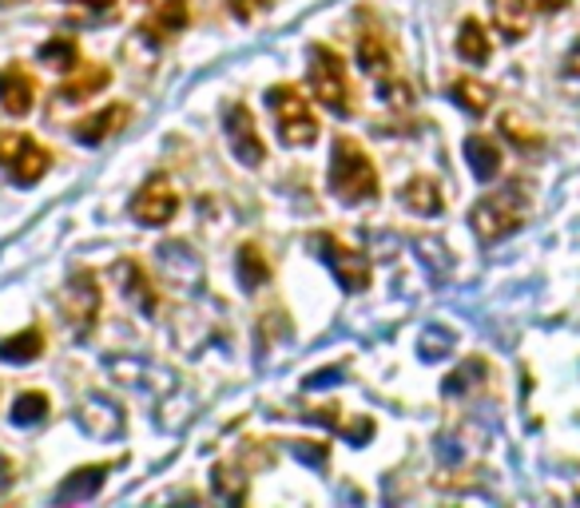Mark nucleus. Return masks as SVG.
<instances>
[{
    "label": "nucleus",
    "mask_w": 580,
    "mask_h": 508,
    "mask_svg": "<svg viewBox=\"0 0 580 508\" xmlns=\"http://www.w3.org/2000/svg\"><path fill=\"white\" fill-rule=\"evenodd\" d=\"M450 96H453V104L465 107L469 116H486L489 104H493V88H489V84H481V80H469V76L453 80Z\"/></svg>",
    "instance_id": "nucleus-22"
},
{
    "label": "nucleus",
    "mask_w": 580,
    "mask_h": 508,
    "mask_svg": "<svg viewBox=\"0 0 580 508\" xmlns=\"http://www.w3.org/2000/svg\"><path fill=\"white\" fill-rule=\"evenodd\" d=\"M36 60H40L45 68H52V72H76V68H80V45H76L72 36H52V40H45V45H40Z\"/></svg>",
    "instance_id": "nucleus-18"
},
{
    "label": "nucleus",
    "mask_w": 580,
    "mask_h": 508,
    "mask_svg": "<svg viewBox=\"0 0 580 508\" xmlns=\"http://www.w3.org/2000/svg\"><path fill=\"white\" fill-rule=\"evenodd\" d=\"M402 203H406L414 215H441L445 207V199H441V187L433 183L430 175H418V179H409L402 187Z\"/></svg>",
    "instance_id": "nucleus-17"
},
{
    "label": "nucleus",
    "mask_w": 580,
    "mask_h": 508,
    "mask_svg": "<svg viewBox=\"0 0 580 508\" xmlns=\"http://www.w3.org/2000/svg\"><path fill=\"white\" fill-rule=\"evenodd\" d=\"M465 160H469V172H474L481 183H489V179L501 175V148L489 136L465 139Z\"/></svg>",
    "instance_id": "nucleus-15"
},
{
    "label": "nucleus",
    "mask_w": 580,
    "mask_h": 508,
    "mask_svg": "<svg viewBox=\"0 0 580 508\" xmlns=\"http://www.w3.org/2000/svg\"><path fill=\"white\" fill-rule=\"evenodd\" d=\"M267 104L275 112V124H279V139L287 148H311L318 139V119L311 112V96H302L294 84H279L267 92Z\"/></svg>",
    "instance_id": "nucleus-3"
},
{
    "label": "nucleus",
    "mask_w": 580,
    "mask_h": 508,
    "mask_svg": "<svg viewBox=\"0 0 580 508\" xmlns=\"http://www.w3.org/2000/svg\"><path fill=\"white\" fill-rule=\"evenodd\" d=\"M493 45H489V33L477 21H465L462 33H457V56L469 60V64H486Z\"/></svg>",
    "instance_id": "nucleus-24"
},
{
    "label": "nucleus",
    "mask_w": 580,
    "mask_h": 508,
    "mask_svg": "<svg viewBox=\"0 0 580 508\" xmlns=\"http://www.w3.org/2000/svg\"><path fill=\"white\" fill-rule=\"evenodd\" d=\"M112 465H92V469H76V473L64 481V485L56 488V500H88L92 493H100V485H104V477Z\"/></svg>",
    "instance_id": "nucleus-21"
},
{
    "label": "nucleus",
    "mask_w": 580,
    "mask_h": 508,
    "mask_svg": "<svg viewBox=\"0 0 580 508\" xmlns=\"http://www.w3.org/2000/svg\"><path fill=\"white\" fill-rule=\"evenodd\" d=\"M358 64L362 72H370V76H390L394 72V52H390V40H386L382 28H374V24H362L358 33Z\"/></svg>",
    "instance_id": "nucleus-12"
},
{
    "label": "nucleus",
    "mask_w": 580,
    "mask_h": 508,
    "mask_svg": "<svg viewBox=\"0 0 580 508\" xmlns=\"http://www.w3.org/2000/svg\"><path fill=\"white\" fill-rule=\"evenodd\" d=\"M112 275L119 278V282H124V294H128L131 302H136V306H140L143 314H155L160 310V294H155V287H151V278L143 275V266L136 263V258H124V263H116L112 266Z\"/></svg>",
    "instance_id": "nucleus-13"
},
{
    "label": "nucleus",
    "mask_w": 580,
    "mask_h": 508,
    "mask_svg": "<svg viewBox=\"0 0 580 508\" xmlns=\"http://www.w3.org/2000/svg\"><path fill=\"white\" fill-rule=\"evenodd\" d=\"M108 84H112V72L104 68V64H92V68H84L76 80H68L64 88H60V100L64 104H80V100H88V96H96V92H104Z\"/></svg>",
    "instance_id": "nucleus-20"
},
{
    "label": "nucleus",
    "mask_w": 580,
    "mask_h": 508,
    "mask_svg": "<svg viewBox=\"0 0 580 508\" xmlns=\"http://www.w3.org/2000/svg\"><path fill=\"white\" fill-rule=\"evenodd\" d=\"M533 9L537 12H560V9H569V0H533Z\"/></svg>",
    "instance_id": "nucleus-30"
},
{
    "label": "nucleus",
    "mask_w": 580,
    "mask_h": 508,
    "mask_svg": "<svg viewBox=\"0 0 580 508\" xmlns=\"http://www.w3.org/2000/svg\"><path fill=\"white\" fill-rule=\"evenodd\" d=\"M0 107L9 116H28L36 107V80L21 64H9V68L0 72Z\"/></svg>",
    "instance_id": "nucleus-10"
},
{
    "label": "nucleus",
    "mask_w": 580,
    "mask_h": 508,
    "mask_svg": "<svg viewBox=\"0 0 580 508\" xmlns=\"http://www.w3.org/2000/svg\"><path fill=\"white\" fill-rule=\"evenodd\" d=\"M187 21H191V0H160L155 16L140 24V33L148 36L151 45H160V40L187 33Z\"/></svg>",
    "instance_id": "nucleus-11"
},
{
    "label": "nucleus",
    "mask_w": 580,
    "mask_h": 508,
    "mask_svg": "<svg viewBox=\"0 0 580 508\" xmlns=\"http://www.w3.org/2000/svg\"><path fill=\"white\" fill-rule=\"evenodd\" d=\"M84 4H88V9H112L116 0H84Z\"/></svg>",
    "instance_id": "nucleus-32"
},
{
    "label": "nucleus",
    "mask_w": 580,
    "mask_h": 508,
    "mask_svg": "<svg viewBox=\"0 0 580 508\" xmlns=\"http://www.w3.org/2000/svg\"><path fill=\"white\" fill-rule=\"evenodd\" d=\"M501 131H505L517 148H541V131H533L517 112H505V116H501Z\"/></svg>",
    "instance_id": "nucleus-26"
},
{
    "label": "nucleus",
    "mask_w": 580,
    "mask_h": 508,
    "mask_svg": "<svg viewBox=\"0 0 580 508\" xmlns=\"http://www.w3.org/2000/svg\"><path fill=\"white\" fill-rule=\"evenodd\" d=\"M0 4H4V9H12V4H24V0H0Z\"/></svg>",
    "instance_id": "nucleus-33"
},
{
    "label": "nucleus",
    "mask_w": 580,
    "mask_h": 508,
    "mask_svg": "<svg viewBox=\"0 0 580 508\" xmlns=\"http://www.w3.org/2000/svg\"><path fill=\"white\" fill-rule=\"evenodd\" d=\"M227 4H231V12L239 16V21H251V16L270 9V0H227Z\"/></svg>",
    "instance_id": "nucleus-29"
},
{
    "label": "nucleus",
    "mask_w": 580,
    "mask_h": 508,
    "mask_svg": "<svg viewBox=\"0 0 580 508\" xmlns=\"http://www.w3.org/2000/svg\"><path fill=\"white\" fill-rule=\"evenodd\" d=\"M48 167H52V155L36 139H28L24 131H4L0 136V172H9V179L16 187L40 183Z\"/></svg>",
    "instance_id": "nucleus-5"
},
{
    "label": "nucleus",
    "mask_w": 580,
    "mask_h": 508,
    "mask_svg": "<svg viewBox=\"0 0 580 508\" xmlns=\"http://www.w3.org/2000/svg\"><path fill=\"white\" fill-rule=\"evenodd\" d=\"M311 246L318 251V258H323L330 270H335V278L342 282V290H366L370 287V258L366 254H358L354 246H346L342 239H335V234H314Z\"/></svg>",
    "instance_id": "nucleus-6"
},
{
    "label": "nucleus",
    "mask_w": 580,
    "mask_h": 508,
    "mask_svg": "<svg viewBox=\"0 0 580 508\" xmlns=\"http://www.w3.org/2000/svg\"><path fill=\"white\" fill-rule=\"evenodd\" d=\"M48 417V393L33 390L12 402V426H40Z\"/></svg>",
    "instance_id": "nucleus-25"
},
{
    "label": "nucleus",
    "mask_w": 580,
    "mask_h": 508,
    "mask_svg": "<svg viewBox=\"0 0 580 508\" xmlns=\"http://www.w3.org/2000/svg\"><path fill=\"white\" fill-rule=\"evenodd\" d=\"M330 191H335V199H342L346 207H358V203L378 199V167H374L370 155L346 136L335 139V151H330Z\"/></svg>",
    "instance_id": "nucleus-1"
},
{
    "label": "nucleus",
    "mask_w": 580,
    "mask_h": 508,
    "mask_svg": "<svg viewBox=\"0 0 580 508\" xmlns=\"http://www.w3.org/2000/svg\"><path fill=\"white\" fill-rule=\"evenodd\" d=\"M525 215H529V195H525L521 183H509L501 187V191H489L469 211V227H474V234L481 243H501V239H509L521 227Z\"/></svg>",
    "instance_id": "nucleus-2"
},
{
    "label": "nucleus",
    "mask_w": 580,
    "mask_h": 508,
    "mask_svg": "<svg viewBox=\"0 0 580 508\" xmlns=\"http://www.w3.org/2000/svg\"><path fill=\"white\" fill-rule=\"evenodd\" d=\"M175 211H179V195H175V187L167 175L148 179V183L136 191V199H131V219L140 223V227H163V223L175 219Z\"/></svg>",
    "instance_id": "nucleus-7"
},
{
    "label": "nucleus",
    "mask_w": 580,
    "mask_h": 508,
    "mask_svg": "<svg viewBox=\"0 0 580 508\" xmlns=\"http://www.w3.org/2000/svg\"><path fill=\"white\" fill-rule=\"evenodd\" d=\"M239 282H243L247 290H259L270 282V263L267 254L259 251L255 243H243L239 246Z\"/></svg>",
    "instance_id": "nucleus-23"
},
{
    "label": "nucleus",
    "mask_w": 580,
    "mask_h": 508,
    "mask_svg": "<svg viewBox=\"0 0 580 508\" xmlns=\"http://www.w3.org/2000/svg\"><path fill=\"white\" fill-rule=\"evenodd\" d=\"M445 346H450V334H441V330H430V334L421 338V358H441L445 354Z\"/></svg>",
    "instance_id": "nucleus-28"
},
{
    "label": "nucleus",
    "mask_w": 580,
    "mask_h": 508,
    "mask_svg": "<svg viewBox=\"0 0 580 508\" xmlns=\"http://www.w3.org/2000/svg\"><path fill=\"white\" fill-rule=\"evenodd\" d=\"M493 4V21H497L505 40H521L529 33V16H533V0H489Z\"/></svg>",
    "instance_id": "nucleus-16"
},
{
    "label": "nucleus",
    "mask_w": 580,
    "mask_h": 508,
    "mask_svg": "<svg viewBox=\"0 0 580 508\" xmlns=\"http://www.w3.org/2000/svg\"><path fill=\"white\" fill-rule=\"evenodd\" d=\"M311 88L314 100L323 107H330L335 116H350L354 112V100H350V80H346V64L338 56L335 48L314 45L311 52Z\"/></svg>",
    "instance_id": "nucleus-4"
},
{
    "label": "nucleus",
    "mask_w": 580,
    "mask_h": 508,
    "mask_svg": "<svg viewBox=\"0 0 580 508\" xmlns=\"http://www.w3.org/2000/svg\"><path fill=\"white\" fill-rule=\"evenodd\" d=\"M45 354V334H40V326L33 330H21V334H12L0 342V361H12V366H24V361H36Z\"/></svg>",
    "instance_id": "nucleus-19"
},
{
    "label": "nucleus",
    "mask_w": 580,
    "mask_h": 508,
    "mask_svg": "<svg viewBox=\"0 0 580 508\" xmlns=\"http://www.w3.org/2000/svg\"><path fill=\"white\" fill-rule=\"evenodd\" d=\"M560 92L569 100H580V40L572 45V52L560 64Z\"/></svg>",
    "instance_id": "nucleus-27"
},
{
    "label": "nucleus",
    "mask_w": 580,
    "mask_h": 508,
    "mask_svg": "<svg viewBox=\"0 0 580 508\" xmlns=\"http://www.w3.org/2000/svg\"><path fill=\"white\" fill-rule=\"evenodd\" d=\"M223 124H227V143H231L235 160L247 163V167H259V163L267 160V148H263V139H259V127H255V116H251V107L231 104Z\"/></svg>",
    "instance_id": "nucleus-9"
},
{
    "label": "nucleus",
    "mask_w": 580,
    "mask_h": 508,
    "mask_svg": "<svg viewBox=\"0 0 580 508\" xmlns=\"http://www.w3.org/2000/svg\"><path fill=\"white\" fill-rule=\"evenodd\" d=\"M12 485V465H9V457H0V493Z\"/></svg>",
    "instance_id": "nucleus-31"
},
{
    "label": "nucleus",
    "mask_w": 580,
    "mask_h": 508,
    "mask_svg": "<svg viewBox=\"0 0 580 508\" xmlns=\"http://www.w3.org/2000/svg\"><path fill=\"white\" fill-rule=\"evenodd\" d=\"M60 310L68 318L76 330H92L96 326V314H100V282H96L92 270H76L68 278V287L60 294Z\"/></svg>",
    "instance_id": "nucleus-8"
},
{
    "label": "nucleus",
    "mask_w": 580,
    "mask_h": 508,
    "mask_svg": "<svg viewBox=\"0 0 580 508\" xmlns=\"http://www.w3.org/2000/svg\"><path fill=\"white\" fill-rule=\"evenodd\" d=\"M128 124V107L124 104H108L104 112H96V116L80 119V124L72 127V136L80 139V143H104V139H112L119 131V127Z\"/></svg>",
    "instance_id": "nucleus-14"
}]
</instances>
